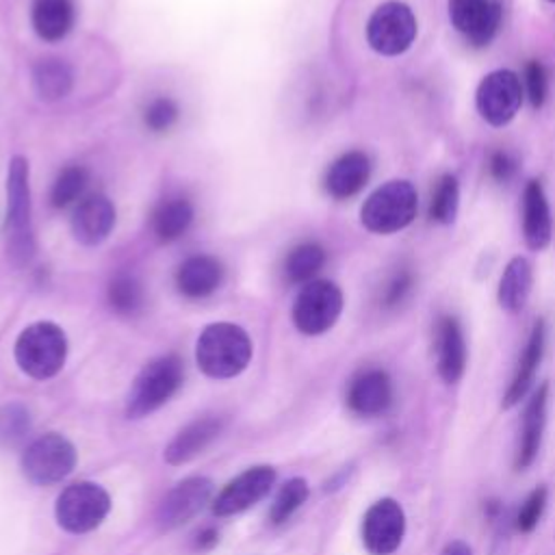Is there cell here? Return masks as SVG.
Listing matches in <instances>:
<instances>
[{"mask_svg": "<svg viewBox=\"0 0 555 555\" xmlns=\"http://www.w3.org/2000/svg\"><path fill=\"white\" fill-rule=\"evenodd\" d=\"M30 431V412L22 403L0 408V449H11L24 442Z\"/></svg>", "mask_w": 555, "mask_h": 555, "instance_id": "83f0119b", "label": "cell"}, {"mask_svg": "<svg viewBox=\"0 0 555 555\" xmlns=\"http://www.w3.org/2000/svg\"><path fill=\"white\" fill-rule=\"evenodd\" d=\"M306 499H308V483H306V479H301V477L288 479L280 488V492L275 494V499L271 503V509H269L271 522L280 525V522L288 520L306 503Z\"/></svg>", "mask_w": 555, "mask_h": 555, "instance_id": "f546056e", "label": "cell"}, {"mask_svg": "<svg viewBox=\"0 0 555 555\" xmlns=\"http://www.w3.org/2000/svg\"><path fill=\"white\" fill-rule=\"evenodd\" d=\"M7 251L15 264L30 260L35 251L30 230V189H28V163L22 156H13L7 176Z\"/></svg>", "mask_w": 555, "mask_h": 555, "instance_id": "7a4b0ae2", "label": "cell"}, {"mask_svg": "<svg viewBox=\"0 0 555 555\" xmlns=\"http://www.w3.org/2000/svg\"><path fill=\"white\" fill-rule=\"evenodd\" d=\"M195 358L208 377H234L249 364L251 340L234 323H212L199 334Z\"/></svg>", "mask_w": 555, "mask_h": 555, "instance_id": "6da1fadb", "label": "cell"}, {"mask_svg": "<svg viewBox=\"0 0 555 555\" xmlns=\"http://www.w3.org/2000/svg\"><path fill=\"white\" fill-rule=\"evenodd\" d=\"M436 366L447 384H455L466 369V343L455 317H440L436 323Z\"/></svg>", "mask_w": 555, "mask_h": 555, "instance_id": "9a60e30c", "label": "cell"}, {"mask_svg": "<svg viewBox=\"0 0 555 555\" xmlns=\"http://www.w3.org/2000/svg\"><path fill=\"white\" fill-rule=\"evenodd\" d=\"M275 470L271 466H254L236 475L228 486L219 492L212 503V512L217 516H232L245 512L254 503H258L273 486Z\"/></svg>", "mask_w": 555, "mask_h": 555, "instance_id": "7c38bea8", "label": "cell"}, {"mask_svg": "<svg viewBox=\"0 0 555 555\" xmlns=\"http://www.w3.org/2000/svg\"><path fill=\"white\" fill-rule=\"evenodd\" d=\"M223 280V267L212 256H191L186 258L178 273H176V286L182 295L199 299L210 295Z\"/></svg>", "mask_w": 555, "mask_h": 555, "instance_id": "44dd1931", "label": "cell"}, {"mask_svg": "<svg viewBox=\"0 0 555 555\" xmlns=\"http://www.w3.org/2000/svg\"><path fill=\"white\" fill-rule=\"evenodd\" d=\"M74 24L72 0H35L33 2V26L46 41L63 39Z\"/></svg>", "mask_w": 555, "mask_h": 555, "instance_id": "cb8c5ba5", "label": "cell"}, {"mask_svg": "<svg viewBox=\"0 0 555 555\" xmlns=\"http://www.w3.org/2000/svg\"><path fill=\"white\" fill-rule=\"evenodd\" d=\"M219 540L217 531L215 529H204L199 535H197V548H210L215 546Z\"/></svg>", "mask_w": 555, "mask_h": 555, "instance_id": "60d3db41", "label": "cell"}, {"mask_svg": "<svg viewBox=\"0 0 555 555\" xmlns=\"http://www.w3.org/2000/svg\"><path fill=\"white\" fill-rule=\"evenodd\" d=\"M72 69L67 63L59 59L39 61L33 69V87L43 100H59L72 89Z\"/></svg>", "mask_w": 555, "mask_h": 555, "instance_id": "d4e9b609", "label": "cell"}, {"mask_svg": "<svg viewBox=\"0 0 555 555\" xmlns=\"http://www.w3.org/2000/svg\"><path fill=\"white\" fill-rule=\"evenodd\" d=\"M371 163L364 152H347L336 158L325 173V189L336 199L356 195L369 180Z\"/></svg>", "mask_w": 555, "mask_h": 555, "instance_id": "d6986e66", "label": "cell"}, {"mask_svg": "<svg viewBox=\"0 0 555 555\" xmlns=\"http://www.w3.org/2000/svg\"><path fill=\"white\" fill-rule=\"evenodd\" d=\"M544 505H546V488H535L527 499H525V503L520 505V509H518V516H516V527H518V531H522V533H529L535 525H538V520H540V516H542V512H544Z\"/></svg>", "mask_w": 555, "mask_h": 555, "instance_id": "e575fe53", "label": "cell"}, {"mask_svg": "<svg viewBox=\"0 0 555 555\" xmlns=\"http://www.w3.org/2000/svg\"><path fill=\"white\" fill-rule=\"evenodd\" d=\"M76 466V449L61 434H43L22 455V470L28 481L48 486L65 479Z\"/></svg>", "mask_w": 555, "mask_h": 555, "instance_id": "52a82bcc", "label": "cell"}, {"mask_svg": "<svg viewBox=\"0 0 555 555\" xmlns=\"http://www.w3.org/2000/svg\"><path fill=\"white\" fill-rule=\"evenodd\" d=\"M115 223V208L104 195L85 197L72 217V232L82 245L102 243Z\"/></svg>", "mask_w": 555, "mask_h": 555, "instance_id": "2e32d148", "label": "cell"}, {"mask_svg": "<svg viewBox=\"0 0 555 555\" xmlns=\"http://www.w3.org/2000/svg\"><path fill=\"white\" fill-rule=\"evenodd\" d=\"M548 2H555V0H548Z\"/></svg>", "mask_w": 555, "mask_h": 555, "instance_id": "b9f144b4", "label": "cell"}, {"mask_svg": "<svg viewBox=\"0 0 555 555\" xmlns=\"http://www.w3.org/2000/svg\"><path fill=\"white\" fill-rule=\"evenodd\" d=\"M490 4H492V0H449L451 24L460 33L470 37L479 28L483 17L488 15Z\"/></svg>", "mask_w": 555, "mask_h": 555, "instance_id": "1f68e13d", "label": "cell"}, {"mask_svg": "<svg viewBox=\"0 0 555 555\" xmlns=\"http://www.w3.org/2000/svg\"><path fill=\"white\" fill-rule=\"evenodd\" d=\"M223 429V421L219 416H204L189 423L184 429L176 434V438L165 449V460L169 464H184L202 453Z\"/></svg>", "mask_w": 555, "mask_h": 555, "instance_id": "ac0fdd59", "label": "cell"}, {"mask_svg": "<svg viewBox=\"0 0 555 555\" xmlns=\"http://www.w3.org/2000/svg\"><path fill=\"white\" fill-rule=\"evenodd\" d=\"M210 494H212V481L206 477H189L180 481L163 499L156 516L158 525L163 529H176L189 522L210 501Z\"/></svg>", "mask_w": 555, "mask_h": 555, "instance_id": "4fadbf2b", "label": "cell"}, {"mask_svg": "<svg viewBox=\"0 0 555 555\" xmlns=\"http://www.w3.org/2000/svg\"><path fill=\"white\" fill-rule=\"evenodd\" d=\"M145 126L154 132H163L167 128L173 126V121L178 119V106L173 100L169 98H156L150 102V106L143 113Z\"/></svg>", "mask_w": 555, "mask_h": 555, "instance_id": "836d02e7", "label": "cell"}, {"mask_svg": "<svg viewBox=\"0 0 555 555\" xmlns=\"http://www.w3.org/2000/svg\"><path fill=\"white\" fill-rule=\"evenodd\" d=\"M416 37V17L403 2L379 4L366 24L369 46L386 56L405 52Z\"/></svg>", "mask_w": 555, "mask_h": 555, "instance_id": "ba28073f", "label": "cell"}, {"mask_svg": "<svg viewBox=\"0 0 555 555\" xmlns=\"http://www.w3.org/2000/svg\"><path fill=\"white\" fill-rule=\"evenodd\" d=\"M343 310V293L334 282L312 280L308 282L293 306V321L299 332L317 336L327 332Z\"/></svg>", "mask_w": 555, "mask_h": 555, "instance_id": "9c48e42d", "label": "cell"}, {"mask_svg": "<svg viewBox=\"0 0 555 555\" xmlns=\"http://www.w3.org/2000/svg\"><path fill=\"white\" fill-rule=\"evenodd\" d=\"M457 204H460V189L455 176L447 173L438 180L431 204H429V217L438 223H451L457 215Z\"/></svg>", "mask_w": 555, "mask_h": 555, "instance_id": "4dcf8cb0", "label": "cell"}, {"mask_svg": "<svg viewBox=\"0 0 555 555\" xmlns=\"http://www.w3.org/2000/svg\"><path fill=\"white\" fill-rule=\"evenodd\" d=\"M522 102L520 78L509 69H496L481 78L475 104L479 115L492 126H505L514 119Z\"/></svg>", "mask_w": 555, "mask_h": 555, "instance_id": "30bf717a", "label": "cell"}, {"mask_svg": "<svg viewBox=\"0 0 555 555\" xmlns=\"http://www.w3.org/2000/svg\"><path fill=\"white\" fill-rule=\"evenodd\" d=\"M405 533V516L395 499L375 501L362 520V542L373 555H390Z\"/></svg>", "mask_w": 555, "mask_h": 555, "instance_id": "8fae6325", "label": "cell"}, {"mask_svg": "<svg viewBox=\"0 0 555 555\" xmlns=\"http://www.w3.org/2000/svg\"><path fill=\"white\" fill-rule=\"evenodd\" d=\"M416 204V191L408 180H390L366 197L360 219L375 234H392L412 223Z\"/></svg>", "mask_w": 555, "mask_h": 555, "instance_id": "277c9868", "label": "cell"}, {"mask_svg": "<svg viewBox=\"0 0 555 555\" xmlns=\"http://www.w3.org/2000/svg\"><path fill=\"white\" fill-rule=\"evenodd\" d=\"M65 334L50 321L33 323L17 336L15 360L20 369L35 379H48L56 375L65 362Z\"/></svg>", "mask_w": 555, "mask_h": 555, "instance_id": "3957f363", "label": "cell"}, {"mask_svg": "<svg viewBox=\"0 0 555 555\" xmlns=\"http://www.w3.org/2000/svg\"><path fill=\"white\" fill-rule=\"evenodd\" d=\"M525 87H527L529 102L535 108H540L546 100V93H548V76H546V69H544L542 63H538V61L527 63V67H525Z\"/></svg>", "mask_w": 555, "mask_h": 555, "instance_id": "d590c367", "label": "cell"}, {"mask_svg": "<svg viewBox=\"0 0 555 555\" xmlns=\"http://www.w3.org/2000/svg\"><path fill=\"white\" fill-rule=\"evenodd\" d=\"M546 401H548V386L542 384L533 397L529 399L522 416V431H520V444L516 453V468H527L535 460L540 444H542V431L546 423Z\"/></svg>", "mask_w": 555, "mask_h": 555, "instance_id": "7402d4cb", "label": "cell"}, {"mask_svg": "<svg viewBox=\"0 0 555 555\" xmlns=\"http://www.w3.org/2000/svg\"><path fill=\"white\" fill-rule=\"evenodd\" d=\"M87 186V171L78 165L74 167H65L56 180H54V186H52V204L56 208H63V206H69L72 202H76L82 191Z\"/></svg>", "mask_w": 555, "mask_h": 555, "instance_id": "d6a6232c", "label": "cell"}, {"mask_svg": "<svg viewBox=\"0 0 555 555\" xmlns=\"http://www.w3.org/2000/svg\"><path fill=\"white\" fill-rule=\"evenodd\" d=\"M490 173L499 182H507L516 171V160L507 152H494L490 156Z\"/></svg>", "mask_w": 555, "mask_h": 555, "instance_id": "f35d334b", "label": "cell"}, {"mask_svg": "<svg viewBox=\"0 0 555 555\" xmlns=\"http://www.w3.org/2000/svg\"><path fill=\"white\" fill-rule=\"evenodd\" d=\"M544 338H546V327H544V321H535L533 323V330L529 334V340L520 353V360H518V366H516V373L509 382V388L503 397V408H512L516 405L531 388L533 379H535V371L540 366V360H542V353H544Z\"/></svg>", "mask_w": 555, "mask_h": 555, "instance_id": "ffe728a7", "label": "cell"}, {"mask_svg": "<svg viewBox=\"0 0 555 555\" xmlns=\"http://www.w3.org/2000/svg\"><path fill=\"white\" fill-rule=\"evenodd\" d=\"M442 555H473V553H470V546H468L466 542L453 540V542H449V544L444 546Z\"/></svg>", "mask_w": 555, "mask_h": 555, "instance_id": "ab89813d", "label": "cell"}, {"mask_svg": "<svg viewBox=\"0 0 555 555\" xmlns=\"http://www.w3.org/2000/svg\"><path fill=\"white\" fill-rule=\"evenodd\" d=\"M531 282H533V273H531V264L527 258L522 256H514L499 282V304L503 310L507 312H518L531 293Z\"/></svg>", "mask_w": 555, "mask_h": 555, "instance_id": "603a6c76", "label": "cell"}, {"mask_svg": "<svg viewBox=\"0 0 555 555\" xmlns=\"http://www.w3.org/2000/svg\"><path fill=\"white\" fill-rule=\"evenodd\" d=\"M193 221V206L186 199H169L163 202L154 217H152V230L160 241H176L182 236Z\"/></svg>", "mask_w": 555, "mask_h": 555, "instance_id": "484cf974", "label": "cell"}, {"mask_svg": "<svg viewBox=\"0 0 555 555\" xmlns=\"http://www.w3.org/2000/svg\"><path fill=\"white\" fill-rule=\"evenodd\" d=\"M499 26H501V4H499L496 0H492L490 11H488V15L483 17V22H481L479 28H477L470 37H466V39H468L473 46H477V48L488 46V43L492 41V37L496 35Z\"/></svg>", "mask_w": 555, "mask_h": 555, "instance_id": "8d00e7d4", "label": "cell"}, {"mask_svg": "<svg viewBox=\"0 0 555 555\" xmlns=\"http://www.w3.org/2000/svg\"><path fill=\"white\" fill-rule=\"evenodd\" d=\"M182 384V362L178 356H160L145 364L128 392V416L139 418L160 408Z\"/></svg>", "mask_w": 555, "mask_h": 555, "instance_id": "5b68a950", "label": "cell"}, {"mask_svg": "<svg viewBox=\"0 0 555 555\" xmlns=\"http://www.w3.org/2000/svg\"><path fill=\"white\" fill-rule=\"evenodd\" d=\"M108 492L93 481H76L67 486L56 499V520L72 533H85L95 529L108 514Z\"/></svg>", "mask_w": 555, "mask_h": 555, "instance_id": "8992f818", "label": "cell"}, {"mask_svg": "<svg viewBox=\"0 0 555 555\" xmlns=\"http://www.w3.org/2000/svg\"><path fill=\"white\" fill-rule=\"evenodd\" d=\"M551 208L540 182L531 180L522 193V236L527 247L540 251L551 243Z\"/></svg>", "mask_w": 555, "mask_h": 555, "instance_id": "e0dca14e", "label": "cell"}, {"mask_svg": "<svg viewBox=\"0 0 555 555\" xmlns=\"http://www.w3.org/2000/svg\"><path fill=\"white\" fill-rule=\"evenodd\" d=\"M412 288V275L408 271H401L397 273L390 284L386 286V293H384V306H397L403 301V297L408 295V291Z\"/></svg>", "mask_w": 555, "mask_h": 555, "instance_id": "74e56055", "label": "cell"}, {"mask_svg": "<svg viewBox=\"0 0 555 555\" xmlns=\"http://www.w3.org/2000/svg\"><path fill=\"white\" fill-rule=\"evenodd\" d=\"M325 264V251L319 243H301L284 260V275L288 282L301 284L312 282V278L321 271Z\"/></svg>", "mask_w": 555, "mask_h": 555, "instance_id": "4316f807", "label": "cell"}, {"mask_svg": "<svg viewBox=\"0 0 555 555\" xmlns=\"http://www.w3.org/2000/svg\"><path fill=\"white\" fill-rule=\"evenodd\" d=\"M392 403V384L388 373L369 369L358 373L347 390V405L360 416H377Z\"/></svg>", "mask_w": 555, "mask_h": 555, "instance_id": "5bb4252c", "label": "cell"}, {"mask_svg": "<svg viewBox=\"0 0 555 555\" xmlns=\"http://www.w3.org/2000/svg\"><path fill=\"white\" fill-rule=\"evenodd\" d=\"M108 304L119 314H134L143 304V288L134 275L119 273L108 284Z\"/></svg>", "mask_w": 555, "mask_h": 555, "instance_id": "f1b7e54d", "label": "cell"}]
</instances>
